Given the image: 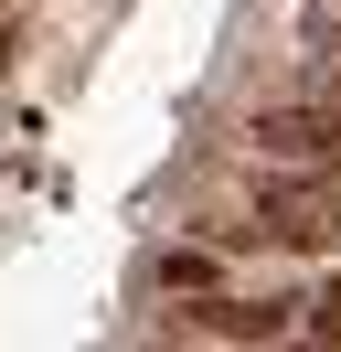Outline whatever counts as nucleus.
<instances>
[{
	"label": "nucleus",
	"instance_id": "1",
	"mask_svg": "<svg viewBox=\"0 0 341 352\" xmlns=\"http://www.w3.org/2000/svg\"><path fill=\"white\" fill-rule=\"evenodd\" d=\"M245 235H267V245H341V171H277L267 160V182H256V224Z\"/></svg>",
	"mask_w": 341,
	"mask_h": 352
},
{
	"label": "nucleus",
	"instance_id": "2",
	"mask_svg": "<svg viewBox=\"0 0 341 352\" xmlns=\"http://www.w3.org/2000/svg\"><path fill=\"white\" fill-rule=\"evenodd\" d=\"M245 139H256V160H277V171H341V107H320V96L256 107Z\"/></svg>",
	"mask_w": 341,
	"mask_h": 352
},
{
	"label": "nucleus",
	"instance_id": "3",
	"mask_svg": "<svg viewBox=\"0 0 341 352\" xmlns=\"http://www.w3.org/2000/svg\"><path fill=\"white\" fill-rule=\"evenodd\" d=\"M203 331H224V342H277V331H298V299H203Z\"/></svg>",
	"mask_w": 341,
	"mask_h": 352
},
{
	"label": "nucleus",
	"instance_id": "4",
	"mask_svg": "<svg viewBox=\"0 0 341 352\" xmlns=\"http://www.w3.org/2000/svg\"><path fill=\"white\" fill-rule=\"evenodd\" d=\"M160 288H170V299H213V256H203V245H170V256H160Z\"/></svg>",
	"mask_w": 341,
	"mask_h": 352
},
{
	"label": "nucleus",
	"instance_id": "5",
	"mask_svg": "<svg viewBox=\"0 0 341 352\" xmlns=\"http://www.w3.org/2000/svg\"><path fill=\"white\" fill-rule=\"evenodd\" d=\"M298 331H320V342H341V278L320 288V299H298Z\"/></svg>",
	"mask_w": 341,
	"mask_h": 352
},
{
	"label": "nucleus",
	"instance_id": "6",
	"mask_svg": "<svg viewBox=\"0 0 341 352\" xmlns=\"http://www.w3.org/2000/svg\"><path fill=\"white\" fill-rule=\"evenodd\" d=\"M0 65H11V22H0Z\"/></svg>",
	"mask_w": 341,
	"mask_h": 352
}]
</instances>
